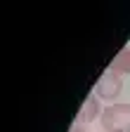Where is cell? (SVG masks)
<instances>
[{
	"label": "cell",
	"mask_w": 130,
	"mask_h": 132,
	"mask_svg": "<svg viewBox=\"0 0 130 132\" xmlns=\"http://www.w3.org/2000/svg\"><path fill=\"white\" fill-rule=\"evenodd\" d=\"M100 125L104 132H130V104L113 102L104 106Z\"/></svg>",
	"instance_id": "1"
},
{
	"label": "cell",
	"mask_w": 130,
	"mask_h": 132,
	"mask_svg": "<svg viewBox=\"0 0 130 132\" xmlns=\"http://www.w3.org/2000/svg\"><path fill=\"white\" fill-rule=\"evenodd\" d=\"M121 92H123V78L118 73H113V71H104L102 78L95 85V94L100 97V102H111L113 104V99Z\"/></svg>",
	"instance_id": "2"
},
{
	"label": "cell",
	"mask_w": 130,
	"mask_h": 132,
	"mask_svg": "<svg viewBox=\"0 0 130 132\" xmlns=\"http://www.w3.org/2000/svg\"><path fill=\"white\" fill-rule=\"evenodd\" d=\"M102 106H100V97H97L95 92L88 94L83 99V104H80L78 113H76V127H85L90 123H95L97 118H102Z\"/></svg>",
	"instance_id": "3"
},
{
	"label": "cell",
	"mask_w": 130,
	"mask_h": 132,
	"mask_svg": "<svg viewBox=\"0 0 130 132\" xmlns=\"http://www.w3.org/2000/svg\"><path fill=\"white\" fill-rule=\"evenodd\" d=\"M106 71H113V73H118L121 78L130 73V45H128V47H123L121 52H118L116 57L111 59V64H109V69H106Z\"/></svg>",
	"instance_id": "4"
},
{
	"label": "cell",
	"mask_w": 130,
	"mask_h": 132,
	"mask_svg": "<svg viewBox=\"0 0 130 132\" xmlns=\"http://www.w3.org/2000/svg\"><path fill=\"white\" fill-rule=\"evenodd\" d=\"M73 132H90V130H85V127H76Z\"/></svg>",
	"instance_id": "5"
},
{
	"label": "cell",
	"mask_w": 130,
	"mask_h": 132,
	"mask_svg": "<svg viewBox=\"0 0 130 132\" xmlns=\"http://www.w3.org/2000/svg\"><path fill=\"white\" fill-rule=\"evenodd\" d=\"M102 132H104V130H102Z\"/></svg>",
	"instance_id": "6"
}]
</instances>
